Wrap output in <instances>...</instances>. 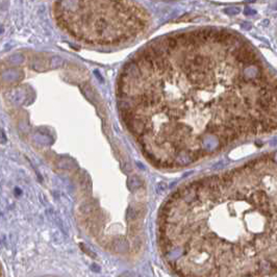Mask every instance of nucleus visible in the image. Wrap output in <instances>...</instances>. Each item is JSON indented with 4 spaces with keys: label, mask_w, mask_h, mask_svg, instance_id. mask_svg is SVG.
<instances>
[{
    "label": "nucleus",
    "mask_w": 277,
    "mask_h": 277,
    "mask_svg": "<svg viewBox=\"0 0 277 277\" xmlns=\"http://www.w3.org/2000/svg\"><path fill=\"white\" fill-rule=\"evenodd\" d=\"M124 125L150 164L181 169L276 129V77L237 33L199 28L140 49L117 80Z\"/></svg>",
    "instance_id": "nucleus-1"
},
{
    "label": "nucleus",
    "mask_w": 277,
    "mask_h": 277,
    "mask_svg": "<svg viewBox=\"0 0 277 277\" xmlns=\"http://www.w3.org/2000/svg\"><path fill=\"white\" fill-rule=\"evenodd\" d=\"M276 156L178 187L159 212V251L177 277H274Z\"/></svg>",
    "instance_id": "nucleus-2"
},
{
    "label": "nucleus",
    "mask_w": 277,
    "mask_h": 277,
    "mask_svg": "<svg viewBox=\"0 0 277 277\" xmlns=\"http://www.w3.org/2000/svg\"><path fill=\"white\" fill-rule=\"evenodd\" d=\"M53 15L68 35L92 45H118L131 41L150 24L145 7L130 1L55 2Z\"/></svg>",
    "instance_id": "nucleus-3"
},
{
    "label": "nucleus",
    "mask_w": 277,
    "mask_h": 277,
    "mask_svg": "<svg viewBox=\"0 0 277 277\" xmlns=\"http://www.w3.org/2000/svg\"><path fill=\"white\" fill-rule=\"evenodd\" d=\"M0 277H2V273H1V269H0Z\"/></svg>",
    "instance_id": "nucleus-4"
}]
</instances>
